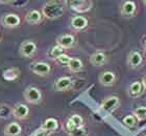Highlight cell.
Instances as JSON below:
<instances>
[{
	"label": "cell",
	"instance_id": "1",
	"mask_svg": "<svg viewBox=\"0 0 146 136\" xmlns=\"http://www.w3.org/2000/svg\"><path fill=\"white\" fill-rule=\"evenodd\" d=\"M64 14V6L61 2L58 1H50L47 2L43 7V16L47 19H56L60 18Z\"/></svg>",
	"mask_w": 146,
	"mask_h": 136
},
{
	"label": "cell",
	"instance_id": "2",
	"mask_svg": "<svg viewBox=\"0 0 146 136\" xmlns=\"http://www.w3.org/2000/svg\"><path fill=\"white\" fill-rule=\"evenodd\" d=\"M36 51V43L33 42V41H25L21 44L20 46V49H19V52H20V55L23 56V57L29 58L33 57Z\"/></svg>",
	"mask_w": 146,
	"mask_h": 136
},
{
	"label": "cell",
	"instance_id": "3",
	"mask_svg": "<svg viewBox=\"0 0 146 136\" xmlns=\"http://www.w3.org/2000/svg\"><path fill=\"white\" fill-rule=\"evenodd\" d=\"M24 98L25 100L31 104H38L42 100V94H41L40 89L31 86V87L26 88V91H24Z\"/></svg>",
	"mask_w": 146,
	"mask_h": 136
},
{
	"label": "cell",
	"instance_id": "4",
	"mask_svg": "<svg viewBox=\"0 0 146 136\" xmlns=\"http://www.w3.org/2000/svg\"><path fill=\"white\" fill-rule=\"evenodd\" d=\"M69 5L71 9L77 12H86L90 11L92 7V1L88 0H75V1H69Z\"/></svg>",
	"mask_w": 146,
	"mask_h": 136
},
{
	"label": "cell",
	"instance_id": "5",
	"mask_svg": "<svg viewBox=\"0 0 146 136\" xmlns=\"http://www.w3.org/2000/svg\"><path fill=\"white\" fill-rule=\"evenodd\" d=\"M1 24L7 28L17 27L20 24V18L16 14H6L1 18Z\"/></svg>",
	"mask_w": 146,
	"mask_h": 136
},
{
	"label": "cell",
	"instance_id": "6",
	"mask_svg": "<svg viewBox=\"0 0 146 136\" xmlns=\"http://www.w3.org/2000/svg\"><path fill=\"white\" fill-rule=\"evenodd\" d=\"M31 70L36 75L46 76L50 73L51 68L46 62H34V64H31Z\"/></svg>",
	"mask_w": 146,
	"mask_h": 136
},
{
	"label": "cell",
	"instance_id": "7",
	"mask_svg": "<svg viewBox=\"0 0 146 136\" xmlns=\"http://www.w3.org/2000/svg\"><path fill=\"white\" fill-rule=\"evenodd\" d=\"M28 113H29V109L26 105L22 104V103H17L15 106H14V109H13V115L15 118H19V120H24L28 116Z\"/></svg>",
	"mask_w": 146,
	"mask_h": 136
},
{
	"label": "cell",
	"instance_id": "8",
	"mask_svg": "<svg viewBox=\"0 0 146 136\" xmlns=\"http://www.w3.org/2000/svg\"><path fill=\"white\" fill-rule=\"evenodd\" d=\"M119 105V99L117 97H109L101 103V109L107 112H112Z\"/></svg>",
	"mask_w": 146,
	"mask_h": 136
},
{
	"label": "cell",
	"instance_id": "9",
	"mask_svg": "<svg viewBox=\"0 0 146 136\" xmlns=\"http://www.w3.org/2000/svg\"><path fill=\"white\" fill-rule=\"evenodd\" d=\"M74 42H75V39L74 36L71 35V34H63V35L58 36V39H56V43H58V46L62 47V48H70L74 45Z\"/></svg>",
	"mask_w": 146,
	"mask_h": 136
},
{
	"label": "cell",
	"instance_id": "10",
	"mask_svg": "<svg viewBox=\"0 0 146 136\" xmlns=\"http://www.w3.org/2000/svg\"><path fill=\"white\" fill-rule=\"evenodd\" d=\"M21 126L18 123H16V122H13V123L9 124L4 128L5 136H19L21 134Z\"/></svg>",
	"mask_w": 146,
	"mask_h": 136
},
{
	"label": "cell",
	"instance_id": "11",
	"mask_svg": "<svg viewBox=\"0 0 146 136\" xmlns=\"http://www.w3.org/2000/svg\"><path fill=\"white\" fill-rule=\"evenodd\" d=\"M71 84H72V80L69 77H62L54 82V88L55 91H63L68 89L71 86Z\"/></svg>",
	"mask_w": 146,
	"mask_h": 136
},
{
	"label": "cell",
	"instance_id": "12",
	"mask_svg": "<svg viewBox=\"0 0 146 136\" xmlns=\"http://www.w3.org/2000/svg\"><path fill=\"white\" fill-rule=\"evenodd\" d=\"M116 80V76L113 72H110V71H107V72H104L99 76V81L102 85L104 86H111V85L114 84V82Z\"/></svg>",
	"mask_w": 146,
	"mask_h": 136
},
{
	"label": "cell",
	"instance_id": "13",
	"mask_svg": "<svg viewBox=\"0 0 146 136\" xmlns=\"http://www.w3.org/2000/svg\"><path fill=\"white\" fill-rule=\"evenodd\" d=\"M43 18V15L39 11H36V9H33V11H29V12L26 14V17H25V20L29 23V24H39L41 23Z\"/></svg>",
	"mask_w": 146,
	"mask_h": 136
},
{
	"label": "cell",
	"instance_id": "14",
	"mask_svg": "<svg viewBox=\"0 0 146 136\" xmlns=\"http://www.w3.org/2000/svg\"><path fill=\"white\" fill-rule=\"evenodd\" d=\"M87 25H88V20L82 16H76L71 20V26L75 30H82L84 28L87 27Z\"/></svg>",
	"mask_w": 146,
	"mask_h": 136
},
{
	"label": "cell",
	"instance_id": "15",
	"mask_svg": "<svg viewBox=\"0 0 146 136\" xmlns=\"http://www.w3.org/2000/svg\"><path fill=\"white\" fill-rule=\"evenodd\" d=\"M143 61V58H142V55L137 51H133L129 53L128 55V64L133 68L139 67Z\"/></svg>",
	"mask_w": 146,
	"mask_h": 136
},
{
	"label": "cell",
	"instance_id": "16",
	"mask_svg": "<svg viewBox=\"0 0 146 136\" xmlns=\"http://www.w3.org/2000/svg\"><path fill=\"white\" fill-rule=\"evenodd\" d=\"M136 4L133 1H125L121 6V14L125 17H129L135 14Z\"/></svg>",
	"mask_w": 146,
	"mask_h": 136
},
{
	"label": "cell",
	"instance_id": "17",
	"mask_svg": "<svg viewBox=\"0 0 146 136\" xmlns=\"http://www.w3.org/2000/svg\"><path fill=\"white\" fill-rule=\"evenodd\" d=\"M106 60H107V56L102 52H96L94 54H92L91 57H90V62L93 66H96V67H99V66L104 64Z\"/></svg>",
	"mask_w": 146,
	"mask_h": 136
},
{
	"label": "cell",
	"instance_id": "18",
	"mask_svg": "<svg viewBox=\"0 0 146 136\" xmlns=\"http://www.w3.org/2000/svg\"><path fill=\"white\" fill-rule=\"evenodd\" d=\"M58 128V123L55 118H47L44 124L42 125L41 129L44 131H46L47 133L48 132H52V131H55Z\"/></svg>",
	"mask_w": 146,
	"mask_h": 136
},
{
	"label": "cell",
	"instance_id": "19",
	"mask_svg": "<svg viewBox=\"0 0 146 136\" xmlns=\"http://www.w3.org/2000/svg\"><path fill=\"white\" fill-rule=\"evenodd\" d=\"M142 83L141 82H133L131 85H129V88H128V93L131 95V97H138L139 95L142 93Z\"/></svg>",
	"mask_w": 146,
	"mask_h": 136
},
{
	"label": "cell",
	"instance_id": "20",
	"mask_svg": "<svg viewBox=\"0 0 146 136\" xmlns=\"http://www.w3.org/2000/svg\"><path fill=\"white\" fill-rule=\"evenodd\" d=\"M19 75H20V71L18 69H9L6 70L5 72L3 73V77L5 80H9V81H14L18 78Z\"/></svg>",
	"mask_w": 146,
	"mask_h": 136
},
{
	"label": "cell",
	"instance_id": "21",
	"mask_svg": "<svg viewBox=\"0 0 146 136\" xmlns=\"http://www.w3.org/2000/svg\"><path fill=\"white\" fill-rule=\"evenodd\" d=\"M68 68L70 69L72 72H78L82 69V62L78 58H71L69 64H68Z\"/></svg>",
	"mask_w": 146,
	"mask_h": 136
},
{
	"label": "cell",
	"instance_id": "22",
	"mask_svg": "<svg viewBox=\"0 0 146 136\" xmlns=\"http://www.w3.org/2000/svg\"><path fill=\"white\" fill-rule=\"evenodd\" d=\"M63 54H64V49L62 48V47H60V46H55V47L51 48V50L49 52V56L52 59H58Z\"/></svg>",
	"mask_w": 146,
	"mask_h": 136
},
{
	"label": "cell",
	"instance_id": "23",
	"mask_svg": "<svg viewBox=\"0 0 146 136\" xmlns=\"http://www.w3.org/2000/svg\"><path fill=\"white\" fill-rule=\"evenodd\" d=\"M69 121L75 126V128H80V127H82V125H84V120H82V118L80 115H77V114L72 115V116L69 118Z\"/></svg>",
	"mask_w": 146,
	"mask_h": 136
},
{
	"label": "cell",
	"instance_id": "24",
	"mask_svg": "<svg viewBox=\"0 0 146 136\" xmlns=\"http://www.w3.org/2000/svg\"><path fill=\"white\" fill-rule=\"evenodd\" d=\"M69 135L70 136H88V133H87V130H86V129L80 127V128H75L74 130L70 131V132H69Z\"/></svg>",
	"mask_w": 146,
	"mask_h": 136
},
{
	"label": "cell",
	"instance_id": "25",
	"mask_svg": "<svg viewBox=\"0 0 146 136\" xmlns=\"http://www.w3.org/2000/svg\"><path fill=\"white\" fill-rule=\"evenodd\" d=\"M134 113H135V115H136V118H140V120L146 118V107H144V106L138 107L137 109H135Z\"/></svg>",
	"mask_w": 146,
	"mask_h": 136
},
{
	"label": "cell",
	"instance_id": "26",
	"mask_svg": "<svg viewBox=\"0 0 146 136\" xmlns=\"http://www.w3.org/2000/svg\"><path fill=\"white\" fill-rule=\"evenodd\" d=\"M123 124L127 128H133L136 125V118L134 115H127L123 118Z\"/></svg>",
	"mask_w": 146,
	"mask_h": 136
},
{
	"label": "cell",
	"instance_id": "27",
	"mask_svg": "<svg viewBox=\"0 0 146 136\" xmlns=\"http://www.w3.org/2000/svg\"><path fill=\"white\" fill-rule=\"evenodd\" d=\"M70 59H71V57H69L67 54H65V53H64V54L61 55V56L58 58V61L62 64H67V66H68V64H69Z\"/></svg>",
	"mask_w": 146,
	"mask_h": 136
},
{
	"label": "cell",
	"instance_id": "28",
	"mask_svg": "<svg viewBox=\"0 0 146 136\" xmlns=\"http://www.w3.org/2000/svg\"><path fill=\"white\" fill-rule=\"evenodd\" d=\"M47 135V132L44 130H42V129H40V130H38L36 132V133L34 134L33 136H46Z\"/></svg>",
	"mask_w": 146,
	"mask_h": 136
},
{
	"label": "cell",
	"instance_id": "29",
	"mask_svg": "<svg viewBox=\"0 0 146 136\" xmlns=\"http://www.w3.org/2000/svg\"><path fill=\"white\" fill-rule=\"evenodd\" d=\"M142 86L144 88H146V76L143 78V80H142Z\"/></svg>",
	"mask_w": 146,
	"mask_h": 136
},
{
	"label": "cell",
	"instance_id": "30",
	"mask_svg": "<svg viewBox=\"0 0 146 136\" xmlns=\"http://www.w3.org/2000/svg\"><path fill=\"white\" fill-rule=\"evenodd\" d=\"M144 4H145V5H146V1H144Z\"/></svg>",
	"mask_w": 146,
	"mask_h": 136
},
{
	"label": "cell",
	"instance_id": "31",
	"mask_svg": "<svg viewBox=\"0 0 146 136\" xmlns=\"http://www.w3.org/2000/svg\"><path fill=\"white\" fill-rule=\"evenodd\" d=\"M145 46H146V39H145Z\"/></svg>",
	"mask_w": 146,
	"mask_h": 136
},
{
	"label": "cell",
	"instance_id": "32",
	"mask_svg": "<svg viewBox=\"0 0 146 136\" xmlns=\"http://www.w3.org/2000/svg\"><path fill=\"white\" fill-rule=\"evenodd\" d=\"M144 136H146V135H144Z\"/></svg>",
	"mask_w": 146,
	"mask_h": 136
}]
</instances>
